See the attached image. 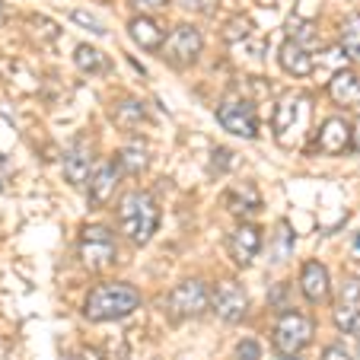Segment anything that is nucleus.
<instances>
[{
  "instance_id": "f257e3e1",
  "label": "nucleus",
  "mask_w": 360,
  "mask_h": 360,
  "mask_svg": "<svg viewBox=\"0 0 360 360\" xmlns=\"http://www.w3.org/2000/svg\"><path fill=\"white\" fill-rule=\"evenodd\" d=\"M141 306V293L131 287L128 281H105L89 290L86 303H83V316L89 322H118L131 316Z\"/></svg>"
},
{
  "instance_id": "f03ea898",
  "label": "nucleus",
  "mask_w": 360,
  "mask_h": 360,
  "mask_svg": "<svg viewBox=\"0 0 360 360\" xmlns=\"http://www.w3.org/2000/svg\"><path fill=\"white\" fill-rule=\"evenodd\" d=\"M160 204L150 191H128L118 204V226L134 245H147L160 230Z\"/></svg>"
},
{
  "instance_id": "7ed1b4c3",
  "label": "nucleus",
  "mask_w": 360,
  "mask_h": 360,
  "mask_svg": "<svg viewBox=\"0 0 360 360\" xmlns=\"http://www.w3.org/2000/svg\"><path fill=\"white\" fill-rule=\"evenodd\" d=\"M309 124H313V99H309V93H290L278 102L274 137H278L281 147L297 150L309 134Z\"/></svg>"
},
{
  "instance_id": "20e7f679",
  "label": "nucleus",
  "mask_w": 360,
  "mask_h": 360,
  "mask_svg": "<svg viewBox=\"0 0 360 360\" xmlns=\"http://www.w3.org/2000/svg\"><path fill=\"white\" fill-rule=\"evenodd\" d=\"M313 319L306 313H297V309H290V313L278 316V322H274L271 328V341H274V351L278 354H300L309 341H313Z\"/></svg>"
},
{
  "instance_id": "39448f33",
  "label": "nucleus",
  "mask_w": 360,
  "mask_h": 360,
  "mask_svg": "<svg viewBox=\"0 0 360 360\" xmlns=\"http://www.w3.org/2000/svg\"><path fill=\"white\" fill-rule=\"evenodd\" d=\"M201 48H204L201 32H198L191 22H179V26L166 35V41H163V48H160V51H163V58H166V64H169V68L182 70V68H191V64L198 61Z\"/></svg>"
},
{
  "instance_id": "423d86ee",
  "label": "nucleus",
  "mask_w": 360,
  "mask_h": 360,
  "mask_svg": "<svg viewBox=\"0 0 360 360\" xmlns=\"http://www.w3.org/2000/svg\"><path fill=\"white\" fill-rule=\"evenodd\" d=\"M207 306H211V287L201 278H185L169 290V309L176 319H195L207 313Z\"/></svg>"
},
{
  "instance_id": "0eeeda50",
  "label": "nucleus",
  "mask_w": 360,
  "mask_h": 360,
  "mask_svg": "<svg viewBox=\"0 0 360 360\" xmlns=\"http://www.w3.org/2000/svg\"><path fill=\"white\" fill-rule=\"evenodd\" d=\"M77 255H80L86 271H102V268H109L115 262V239L105 226H86L80 233Z\"/></svg>"
},
{
  "instance_id": "6e6552de",
  "label": "nucleus",
  "mask_w": 360,
  "mask_h": 360,
  "mask_svg": "<svg viewBox=\"0 0 360 360\" xmlns=\"http://www.w3.org/2000/svg\"><path fill=\"white\" fill-rule=\"evenodd\" d=\"M217 122L230 134L245 137V141L259 137V112H255V102L249 99H224L217 105Z\"/></svg>"
},
{
  "instance_id": "1a4fd4ad",
  "label": "nucleus",
  "mask_w": 360,
  "mask_h": 360,
  "mask_svg": "<svg viewBox=\"0 0 360 360\" xmlns=\"http://www.w3.org/2000/svg\"><path fill=\"white\" fill-rule=\"evenodd\" d=\"M211 309L217 313L220 322H243L245 313H249V297H245L243 284L220 281L211 290Z\"/></svg>"
},
{
  "instance_id": "9d476101",
  "label": "nucleus",
  "mask_w": 360,
  "mask_h": 360,
  "mask_svg": "<svg viewBox=\"0 0 360 360\" xmlns=\"http://www.w3.org/2000/svg\"><path fill=\"white\" fill-rule=\"evenodd\" d=\"M262 243H265V236H262V226L239 224L236 230L230 233V239H226V249H230V259L236 262L239 268H249L252 262L259 259Z\"/></svg>"
},
{
  "instance_id": "9b49d317",
  "label": "nucleus",
  "mask_w": 360,
  "mask_h": 360,
  "mask_svg": "<svg viewBox=\"0 0 360 360\" xmlns=\"http://www.w3.org/2000/svg\"><path fill=\"white\" fill-rule=\"evenodd\" d=\"M224 204H226V211H230L233 217H239L243 224H252V217L262 214V204L265 201H262L259 188H255L252 182H239L224 195Z\"/></svg>"
},
{
  "instance_id": "f8f14e48",
  "label": "nucleus",
  "mask_w": 360,
  "mask_h": 360,
  "mask_svg": "<svg viewBox=\"0 0 360 360\" xmlns=\"http://www.w3.org/2000/svg\"><path fill=\"white\" fill-rule=\"evenodd\" d=\"M360 319V281L351 278L338 293V303H335V326L341 332H354Z\"/></svg>"
},
{
  "instance_id": "ddd939ff",
  "label": "nucleus",
  "mask_w": 360,
  "mask_h": 360,
  "mask_svg": "<svg viewBox=\"0 0 360 360\" xmlns=\"http://www.w3.org/2000/svg\"><path fill=\"white\" fill-rule=\"evenodd\" d=\"M150 160H153V150L143 137H131V143H124L115 153V166L124 172V176H141V172L150 169Z\"/></svg>"
},
{
  "instance_id": "4468645a",
  "label": "nucleus",
  "mask_w": 360,
  "mask_h": 360,
  "mask_svg": "<svg viewBox=\"0 0 360 360\" xmlns=\"http://www.w3.org/2000/svg\"><path fill=\"white\" fill-rule=\"evenodd\" d=\"M347 147H351V124L345 118H328L319 128V134H316V150L328 153V157H338Z\"/></svg>"
},
{
  "instance_id": "2eb2a0df",
  "label": "nucleus",
  "mask_w": 360,
  "mask_h": 360,
  "mask_svg": "<svg viewBox=\"0 0 360 360\" xmlns=\"http://www.w3.org/2000/svg\"><path fill=\"white\" fill-rule=\"evenodd\" d=\"M300 290L309 303H322L332 290V278H328V268L322 262H306L300 268Z\"/></svg>"
},
{
  "instance_id": "dca6fc26",
  "label": "nucleus",
  "mask_w": 360,
  "mask_h": 360,
  "mask_svg": "<svg viewBox=\"0 0 360 360\" xmlns=\"http://www.w3.org/2000/svg\"><path fill=\"white\" fill-rule=\"evenodd\" d=\"M89 166H93V150L86 141H74L64 153V179L70 185H86L89 182Z\"/></svg>"
},
{
  "instance_id": "f3484780",
  "label": "nucleus",
  "mask_w": 360,
  "mask_h": 360,
  "mask_svg": "<svg viewBox=\"0 0 360 360\" xmlns=\"http://www.w3.org/2000/svg\"><path fill=\"white\" fill-rule=\"evenodd\" d=\"M278 61H281V68H284L290 77H309V74H313V68H316L313 51H309V48H303L300 41H293V39L281 41Z\"/></svg>"
},
{
  "instance_id": "a211bd4d",
  "label": "nucleus",
  "mask_w": 360,
  "mask_h": 360,
  "mask_svg": "<svg viewBox=\"0 0 360 360\" xmlns=\"http://www.w3.org/2000/svg\"><path fill=\"white\" fill-rule=\"evenodd\" d=\"M118 179H122V169L115 166V160L112 163H102L99 169L89 176L86 188H89V204L93 207H102V204H109V198L115 195L118 188Z\"/></svg>"
},
{
  "instance_id": "6ab92c4d",
  "label": "nucleus",
  "mask_w": 360,
  "mask_h": 360,
  "mask_svg": "<svg viewBox=\"0 0 360 360\" xmlns=\"http://www.w3.org/2000/svg\"><path fill=\"white\" fill-rule=\"evenodd\" d=\"M328 96L338 102L341 109H360V74L354 70H335L328 80Z\"/></svg>"
},
{
  "instance_id": "aec40b11",
  "label": "nucleus",
  "mask_w": 360,
  "mask_h": 360,
  "mask_svg": "<svg viewBox=\"0 0 360 360\" xmlns=\"http://www.w3.org/2000/svg\"><path fill=\"white\" fill-rule=\"evenodd\" d=\"M128 32L143 51H160L166 41L163 26H160L157 20H150V16H134V20L128 22Z\"/></svg>"
},
{
  "instance_id": "412c9836",
  "label": "nucleus",
  "mask_w": 360,
  "mask_h": 360,
  "mask_svg": "<svg viewBox=\"0 0 360 360\" xmlns=\"http://www.w3.org/2000/svg\"><path fill=\"white\" fill-rule=\"evenodd\" d=\"M143 105L137 99H118L112 105V122L118 124L122 131H134L137 124H143Z\"/></svg>"
},
{
  "instance_id": "4be33fe9",
  "label": "nucleus",
  "mask_w": 360,
  "mask_h": 360,
  "mask_svg": "<svg viewBox=\"0 0 360 360\" xmlns=\"http://www.w3.org/2000/svg\"><path fill=\"white\" fill-rule=\"evenodd\" d=\"M26 29L39 45H58V39H61V26H58L55 20H48V16H39V13L29 16Z\"/></svg>"
},
{
  "instance_id": "5701e85b",
  "label": "nucleus",
  "mask_w": 360,
  "mask_h": 360,
  "mask_svg": "<svg viewBox=\"0 0 360 360\" xmlns=\"http://www.w3.org/2000/svg\"><path fill=\"white\" fill-rule=\"evenodd\" d=\"M74 64H77V70H83V74H99V70H109L105 55H102L99 48H93V45H77Z\"/></svg>"
},
{
  "instance_id": "b1692460",
  "label": "nucleus",
  "mask_w": 360,
  "mask_h": 360,
  "mask_svg": "<svg viewBox=\"0 0 360 360\" xmlns=\"http://www.w3.org/2000/svg\"><path fill=\"white\" fill-rule=\"evenodd\" d=\"M341 51L360 61V13H351L341 22Z\"/></svg>"
},
{
  "instance_id": "393cba45",
  "label": "nucleus",
  "mask_w": 360,
  "mask_h": 360,
  "mask_svg": "<svg viewBox=\"0 0 360 360\" xmlns=\"http://www.w3.org/2000/svg\"><path fill=\"white\" fill-rule=\"evenodd\" d=\"M252 29H255V22H252V16L236 13L230 22H226V29H224V39H226V41H243V39H249V35H252Z\"/></svg>"
},
{
  "instance_id": "a878e982",
  "label": "nucleus",
  "mask_w": 360,
  "mask_h": 360,
  "mask_svg": "<svg viewBox=\"0 0 360 360\" xmlns=\"http://www.w3.org/2000/svg\"><path fill=\"white\" fill-rule=\"evenodd\" d=\"M70 20L77 22V26H83L86 32H93V35H105L109 29L102 26V20L99 16H93V13H86V10H70Z\"/></svg>"
},
{
  "instance_id": "bb28decb",
  "label": "nucleus",
  "mask_w": 360,
  "mask_h": 360,
  "mask_svg": "<svg viewBox=\"0 0 360 360\" xmlns=\"http://www.w3.org/2000/svg\"><path fill=\"white\" fill-rule=\"evenodd\" d=\"M233 360H262V345L255 338H243L233 351Z\"/></svg>"
},
{
  "instance_id": "cd10ccee",
  "label": "nucleus",
  "mask_w": 360,
  "mask_h": 360,
  "mask_svg": "<svg viewBox=\"0 0 360 360\" xmlns=\"http://www.w3.org/2000/svg\"><path fill=\"white\" fill-rule=\"evenodd\" d=\"M322 360H354V357L341 345H328L326 351H322Z\"/></svg>"
},
{
  "instance_id": "c85d7f7f",
  "label": "nucleus",
  "mask_w": 360,
  "mask_h": 360,
  "mask_svg": "<svg viewBox=\"0 0 360 360\" xmlns=\"http://www.w3.org/2000/svg\"><path fill=\"white\" fill-rule=\"evenodd\" d=\"M70 360H105V357H102L96 347H80V351L70 354Z\"/></svg>"
},
{
  "instance_id": "c756f323",
  "label": "nucleus",
  "mask_w": 360,
  "mask_h": 360,
  "mask_svg": "<svg viewBox=\"0 0 360 360\" xmlns=\"http://www.w3.org/2000/svg\"><path fill=\"white\" fill-rule=\"evenodd\" d=\"M233 160H230V153H226L224 147H217V160H214V166H217V169H226V166H230Z\"/></svg>"
},
{
  "instance_id": "7c9ffc66",
  "label": "nucleus",
  "mask_w": 360,
  "mask_h": 360,
  "mask_svg": "<svg viewBox=\"0 0 360 360\" xmlns=\"http://www.w3.org/2000/svg\"><path fill=\"white\" fill-rule=\"evenodd\" d=\"M351 150H357L360 153V118H357V124L351 128Z\"/></svg>"
},
{
  "instance_id": "2f4dec72",
  "label": "nucleus",
  "mask_w": 360,
  "mask_h": 360,
  "mask_svg": "<svg viewBox=\"0 0 360 360\" xmlns=\"http://www.w3.org/2000/svg\"><path fill=\"white\" fill-rule=\"evenodd\" d=\"M281 300H287V287L284 284H278L274 287V293H271V303H281Z\"/></svg>"
},
{
  "instance_id": "473e14b6",
  "label": "nucleus",
  "mask_w": 360,
  "mask_h": 360,
  "mask_svg": "<svg viewBox=\"0 0 360 360\" xmlns=\"http://www.w3.org/2000/svg\"><path fill=\"white\" fill-rule=\"evenodd\" d=\"M143 4H147V7H166L169 0H143Z\"/></svg>"
},
{
  "instance_id": "72a5a7b5",
  "label": "nucleus",
  "mask_w": 360,
  "mask_h": 360,
  "mask_svg": "<svg viewBox=\"0 0 360 360\" xmlns=\"http://www.w3.org/2000/svg\"><path fill=\"white\" fill-rule=\"evenodd\" d=\"M182 4H185L188 10H198V7H201V0H182Z\"/></svg>"
},
{
  "instance_id": "f704fd0d",
  "label": "nucleus",
  "mask_w": 360,
  "mask_h": 360,
  "mask_svg": "<svg viewBox=\"0 0 360 360\" xmlns=\"http://www.w3.org/2000/svg\"><path fill=\"white\" fill-rule=\"evenodd\" d=\"M7 22V7H4V0H0V26Z\"/></svg>"
},
{
  "instance_id": "c9c22d12",
  "label": "nucleus",
  "mask_w": 360,
  "mask_h": 360,
  "mask_svg": "<svg viewBox=\"0 0 360 360\" xmlns=\"http://www.w3.org/2000/svg\"><path fill=\"white\" fill-rule=\"evenodd\" d=\"M274 360H300V357H297V354H278Z\"/></svg>"
},
{
  "instance_id": "e433bc0d",
  "label": "nucleus",
  "mask_w": 360,
  "mask_h": 360,
  "mask_svg": "<svg viewBox=\"0 0 360 360\" xmlns=\"http://www.w3.org/2000/svg\"><path fill=\"white\" fill-rule=\"evenodd\" d=\"M354 332H360V319H357V326H354ZM357 338H360V335H357Z\"/></svg>"
}]
</instances>
